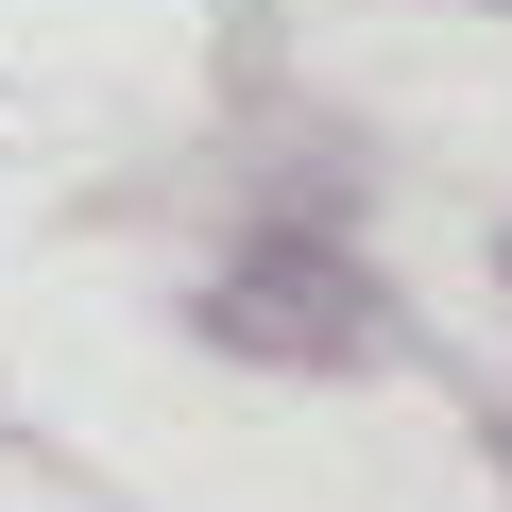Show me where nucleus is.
<instances>
[{"instance_id": "obj_1", "label": "nucleus", "mask_w": 512, "mask_h": 512, "mask_svg": "<svg viewBox=\"0 0 512 512\" xmlns=\"http://www.w3.org/2000/svg\"><path fill=\"white\" fill-rule=\"evenodd\" d=\"M205 342H239V359H359L376 342V291L342 274V256H239V274L205 291Z\"/></svg>"}]
</instances>
